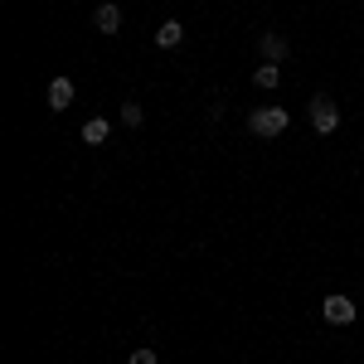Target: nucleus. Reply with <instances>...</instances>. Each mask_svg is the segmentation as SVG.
<instances>
[{"label":"nucleus","instance_id":"obj_1","mask_svg":"<svg viewBox=\"0 0 364 364\" xmlns=\"http://www.w3.org/2000/svg\"><path fill=\"white\" fill-rule=\"evenodd\" d=\"M311 127H316L321 136H331V132L340 127V107H336L331 92H316V97H311Z\"/></svg>","mask_w":364,"mask_h":364},{"label":"nucleus","instance_id":"obj_2","mask_svg":"<svg viewBox=\"0 0 364 364\" xmlns=\"http://www.w3.org/2000/svg\"><path fill=\"white\" fill-rule=\"evenodd\" d=\"M248 127L257 136H282V132L291 127V117L282 112V107H257V112H248Z\"/></svg>","mask_w":364,"mask_h":364},{"label":"nucleus","instance_id":"obj_3","mask_svg":"<svg viewBox=\"0 0 364 364\" xmlns=\"http://www.w3.org/2000/svg\"><path fill=\"white\" fill-rule=\"evenodd\" d=\"M321 316H326L331 326H350V321H355V301H350V296H340V291H331V296L321 301Z\"/></svg>","mask_w":364,"mask_h":364},{"label":"nucleus","instance_id":"obj_4","mask_svg":"<svg viewBox=\"0 0 364 364\" xmlns=\"http://www.w3.org/2000/svg\"><path fill=\"white\" fill-rule=\"evenodd\" d=\"M92 29H102V34H117V29H122V5L102 0V5L92 10Z\"/></svg>","mask_w":364,"mask_h":364},{"label":"nucleus","instance_id":"obj_5","mask_svg":"<svg viewBox=\"0 0 364 364\" xmlns=\"http://www.w3.org/2000/svg\"><path fill=\"white\" fill-rule=\"evenodd\" d=\"M257 49H262V63H282V58H287V39H282L277 29H262Z\"/></svg>","mask_w":364,"mask_h":364},{"label":"nucleus","instance_id":"obj_6","mask_svg":"<svg viewBox=\"0 0 364 364\" xmlns=\"http://www.w3.org/2000/svg\"><path fill=\"white\" fill-rule=\"evenodd\" d=\"M73 102V78H54L49 83V112H68Z\"/></svg>","mask_w":364,"mask_h":364},{"label":"nucleus","instance_id":"obj_7","mask_svg":"<svg viewBox=\"0 0 364 364\" xmlns=\"http://www.w3.org/2000/svg\"><path fill=\"white\" fill-rule=\"evenodd\" d=\"M282 83V68L277 63H262V68H252V87H262V92H272Z\"/></svg>","mask_w":364,"mask_h":364},{"label":"nucleus","instance_id":"obj_8","mask_svg":"<svg viewBox=\"0 0 364 364\" xmlns=\"http://www.w3.org/2000/svg\"><path fill=\"white\" fill-rule=\"evenodd\" d=\"M180 39H185V25H180V20H166V25L156 29V44H161V49H175Z\"/></svg>","mask_w":364,"mask_h":364},{"label":"nucleus","instance_id":"obj_9","mask_svg":"<svg viewBox=\"0 0 364 364\" xmlns=\"http://www.w3.org/2000/svg\"><path fill=\"white\" fill-rule=\"evenodd\" d=\"M83 141L87 146H102V141H107V117H87L83 122Z\"/></svg>","mask_w":364,"mask_h":364},{"label":"nucleus","instance_id":"obj_10","mask_svg":"<svg viewBox=\"0 0 364 364\" xmlns=\"http://www.w3.org/2000/svg\"><path fill=\"white\" fill-rule=\"evenodd\" d=\"M122 122H127V127H141V122H146V107H141V102H122Z\"/></svg>","mask_w":364,"mask_h":364},{"label":"nucleus","instance_id":"obj_11","mask_svg":"<svg viewBox=\"0 0 364 364\" xmlns=\"http://www.w3.org/2000/svg\"><path fill=\"white\" fill-rule=\"evenodd\" d=\"M132 364H161V355H156V350H136V355H132Z\"/></svg>","mask_w":364,"mask_h":364}]
</instances>
